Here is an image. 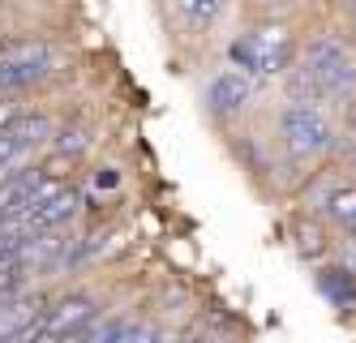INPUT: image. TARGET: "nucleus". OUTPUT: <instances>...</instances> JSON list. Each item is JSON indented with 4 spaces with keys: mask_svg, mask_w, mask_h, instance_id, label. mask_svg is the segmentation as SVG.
I'll list each match as a JSON object with an SVG mask.
<instances>
[{
    "mask_svg": "<svg viewBox=\"0 0 356 343\" xmlns=\"http://www.w3.org/2000/svg\"><path fill=\"white\" fill-rule=\"evenodd\" d=\"M9 120H17V108H13L9 99H0V129H5Z\"/></svg>",
    "mask_w": 356,
    "mask_h": 343,
    "instance_id": "15",
    "label": "nucleus"
},
{
    "mask_svg": "<svg viewBox=\"0 0 356 343\" xmlns=\"http://www.w3.org/2000/svg\"><path fill=\"white\" fill-rule=\"evenodd\" d=\"M322 283V292L335 301V305H356V275L348 266H335V271H322L318 275Z\"/></svg>",
    "mask_w": 356,
    "mask_h": 343,
    "instance_id": "9",
    "label": "nucleus"
},
{
    "mask_svg": "<svg viewBox=\"0 0 356 343\" xmlns=\"http://www.w3.org/2000/svg\"><path fill=\"white\" fill-rule=\"evenodd\" d=\"M352 13H356V5H352Z\"/></svg>",
    "mask_w": 356,
    "mask_h": 343,
    "instance_id": "19",
    "label": "nucleus"
},
{
    "mask_svg": "<svg viewBox=\"0 0 356 343\" xmlns=\"http://www.w3.org/2000/svg\"><path fill=\"white\" fill-rule=\"evenodd\" d=\"M207 99H211L215 112H236L241 103L249 99V77H245V69H223L215 82H211Z\"/></svg>",
    "mask_w": 356,
    "mask_h": 343,
    "instance_id": "7",
    "label": "nucleus"
},
{
    "mask_svg": "<svg viewBox=\"0 0 356 343\" xmlns=\"http://www.w3.org/2000/svg\"><path fill=\"white\" fill-rule=\"evenodd\" d=\"M284 138H288L292 154H322L330 142H335L326 116L314 108V103H292L284 112Z\"/></svg>",
    "mask_w": 356,
    "mask_h": 343,
    "instance_id": "4",
    "label": "nucleus"
},
{
    "mask_svg": "<svg viewBox=\"0 0 356 343\" xmlns=\"http://www.w3.org/2000/svg\"><path fill=\"white\" fill-rule=\"evenodd\" d=\"M181 343H202V339H181Z\"/></svg>",
    "mask_w": 356,
    "mask_h": 343,
    "instance_id": "17",
    "label": "nucleus"
},
{
    "mask_svg": "<svg viewBox=\"0 0 356 343\" xmlns=\"http://www.w3.org/2000/svg\"><path fill=\"white\" fill-rule=\"evenodd\" d=\"M343 266L356 275V245H348V249H343Z\"/></svg>",
    "mask_w": 356,
    "mask_h": 343,
    "instance_id": "16",
    "label": "nucleus"
},
{
    "mask_svg": "<svg viewBox=\"0 0 356 343\" xmlns=\"http://www.w3.org/2000/svg\"><path fill=\"white\" fill-rule=\"evenodd\" d=\"M288 90H292L296 103H322V99H330V95L322 90V82H318L309 69H296V73H292V82H288Z\"/></svg>",
    "mask_w": 356,
    "mask_h": 343,
    "instance_id": "10",
    "label": "nucleus"
},
{
    "mask_svg": "<svg viewBox=\"0 0 356 343\" xmlns=\"http://www.w3.org/2000/svg\"><path fill=\"white\" fill-rule=\"evenodd\" d=\"M322 249H326L322 232H318V228H300V253H305V257H322Z\"/></svg>",
    "mask_w": 356,
    "mask_h": 343,
    "instance_id": "14",
    "label": "nucleus"
},
{
    "mask_svg": "<svg viewBox=\"0 0 356 343\" xmlns=\"http://www.w3.org/2000/svg\"><path fill=\"white\" fill-rule=\"evenodd\" d=\"M52 65V51L43 43H5L0 47V90H22L39 82Z\"/></svg>",
    "mask_w": 356,
    "mask_h": 343,
    "instance_id": "2",
    "label": "nucleus"
},
{
    "mask_svg": "<svg viewBox=\"0 0 356 343\" xmlns=\"http://www.w3.org/2000/svg\"><path fill=\"white\" fill-rule=\"evenodd\" d=\"M73 210H78V193H73L69 184H65V189H60L56 198H47L43 206H31L26 215H17V219H22V228H31V232H47V228L65 223V219L73 215Z\"/></svg>",
    "mask_w": 356,
    "mask_h": 343,
    "instance_id": "6",
    "label": "nucleus"
},
{
    "mask_svg": "<svg viewBox=\"0 0 356 343\" xmlns=\"http://www.w3.org/2000/svg\"><path fill=\"white\" fill-rule=\"evenodd\" d=\"M163 335L155 330V326H120V335L112 339V343H159Z\"/></svg>",
    "mask_w": 356,
    "mask_h": 343,
    "instance_id": "13",
    "label": "nucleus"
},
{
    "mask_svg": "<svg viewBox=\"0 0 356 343\" xmlns=\"http://www.w3.org/2000/svg\"><path fill=\"white\" fill-rule=\"evenodd\" d=\"M35 309H43L39 296H5V301H0V339L13 335L22 322H31Z\"/></svg>",
    "mask_w": 356,
    "mask_h": 343,
    "instance_id": "8",
    "label": "nucleus"
},
{
    "mask_svg": "<svg viewBox=\"0 0 356 343\" xmlns=\"http://www.w3.org/2000/svg\"><path fill=\"white\" fill-rule=\"evenodd\" d=\"M95 322V301L90 296H65L52 313L43 318V326H47V335H65V330H86Z\"/></svg>",
    "mask_w": 356,
    "mask_h": 343,
    "instance_id": "5",
    "label": "nucleus"
},
{
    "mask_svg": "<svg viewBox=\"0 0 356 343\" xmlns=\"http://www.w3.org/2000/svg\"><path fill=\"white\" fill-rule=\"evenodd\" d=\"M326 210H330V219H335L343 232H352V236H356V189L335 193V198L326 202Z\"/></svg>",
    "mask_w": 356,
    "mask_h": 343,
    "instance_id": "11",
    "label": "nucleus"
},
{
    "mask_svg": "<svg viewBox=\"0 0 356 343\" xmlns=\"http://www.w3.org/2000/svg\"><path fill=\"white\" fill-rule=\"evenodd\" d=\"M223 5H227V0H223Z\"/></svg>",
    "mask_w": 356,
    "mask_h": 343,
    "instance_id": "20",
    "label": "nucleus"
},
{
    "mask_svg": "<svg viewBox=\"0 0 356 343\" xmlns=\"http://www.w3.org/2000/svg\"><path fill=\"white\" fill-rule=\"evenodd\" d=\"M352 172H356V154H352Z\"/></svg>",
    "mask_w": 356,
    "mask_h": 343,
    "instance_id": "18",
    "label": "nucleus"
},
{
    "mask_svg": "<svg viewBox=\"0 0 356 343\" xmlns=\"http://www.w3.org/2000/svg\"><path fill=\"white\" fill-rule=\"evenodd\" d=\"M305 69L322 82L326 95H356V65H352V56H348L339 43H330V39L314 43Z\"/></svg>",
    "mask_w": 356,
    "mask_h": 343,
    "instance_id": "3",
    "label": "nucleus"
},
{
    "mask_svg": "<svg viewBox=\"0 0 356 343\" xmlns=\"http://www.w3.org/2000/svg\"><path fill=\"white\" fill-rule=\"evenodd\" d=\"M176 9H181L193 26H211L223 9V0H176Z\"/></svg>",
    "mask_w": 356,
    "mask_h": 343,
    "instance_id": "12",
    "label": "nucleus"
},
{
    "mask_svg": "<svg viewBox=\"0 0 356 343\" xmlns=\"http://www.w3.org/2000/svg\"><path fill=\"white\" fill-rule=\"evenodd\" d=\"M232 61L245 73H279L292 61V35L284 26H262V31L232 43Z\"/></svg>",
    "mask_w": 356,
    "mask_h": 343,
    "instance_id": "1",
    "label": "nucleus"
}]
</instances>
